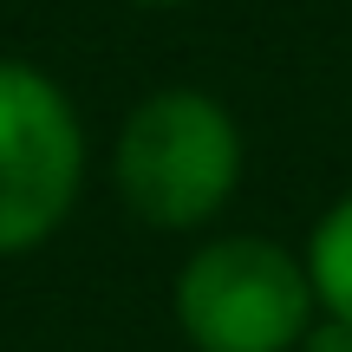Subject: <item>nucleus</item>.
<instances>
[{"instance_id":"nucleus-4","label":"nucleus","mask_w":352,"mask_h":352,"mask_svg":"<svg viewBox=\"0 0 352 352\" xmlns=\"http://www.w3.org/2000/svg\"><path fill=\"white\" fill-rule=\"evenodd\" d=\"M300 261H307V280H314L320 314H333V320L352 327V189L314 222Z\"/></svg>"},{"instance_id":"nucleus-3","label":"nucleus","mask_w":352,"mask_h":352,"mask_svg":"<svg viewBox=\"0 0 352 352\" xmlns=\"http://www.w3.org/2000/svg\"><path fill=\"white\" fill-rule=\"evenodd\" d=\"M85 189V124L59 78L0 59V254H26Z\"/></svg>"},{"instance_id":"nucleus-6","label":"nucleus","mask_w":352,"mask_h":352,"mask_svg":"<svg viewBox=\"0 0 352 352\" xmlns=\"http://www.w3.org/2000/svg\"><path fill=\"white\" fill-rule=\"evenodd\" d=\"M138 7H183V0H138Z\"/></svg>"},{"instance_id":"nucleus-2","label":"nucleus","mask_w":352,"mask_h":352,"mask_svg":"<svg viewBox=\"0 0 352 352\" xmlns=\"http://www.w3.org/2000/svg\"><path fill=\"white\" fill-rule=\"evenodd\" d=\"M314 314L307 261L267 235H215L176 274V320L196 352H294Z\"/></svg>"},{"instance_id":"nucleus-5","label":"nucleus","mask_w":352,"mask_h":352,"mask_svg":"<svg viewBox=\"0 0 352 352\" xmlns=\"http://www.w3.org/2000/svg\"><path fill=\"white\" fill-rule=\"evenodd\" d=\"M294 352H352V327L333 320V314H314V327H307V340Z\"/></svg>"},{"instance_id":"nucleus-1","label":"nucleus","mask_w":352,"mask_h":352,"mask_svg":"<svg viewBox=\"0 0 352 352\" xmlns=\"http://www.w3.org/2000/svg\"><path fill=\"white\" fill-rule=\"evenodd\" d=\"M118 196L144 228H209L241 183V131L222 98L196 85H164L131 104L118 131Z\"/></svg>"}]
</instances>
